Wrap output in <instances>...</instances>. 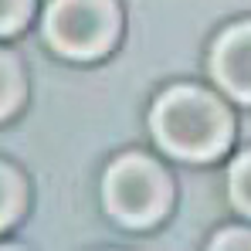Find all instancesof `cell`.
<instances>
[{
	"label": "cell",
	"mask_w": 251,
	"mask_h": 251,
	"mask_svg": "<svg viewBox=\"0 0 251 251\" xmlns=\"http://www.w3.org/2000/svg\"><path fill=\"white\" fill-rule=\"evenodd\" d=\"M150 129L176 160H214L227 150L234 123L217 95L194 85H173L153 102Z\"/></svg>",
	"instance_id": "1"
},
{
	"label": "cell",
	"mask_w": 251,
	"mask_h": 251,
	"mask_svg": "<svg viewBox=\"0 0 251 251\" xmlns=\"http://www.w3.org/2000/svg\"><path fill=\"white\" fill-rule=\"evenodd\" d=\"M173 187L170 176L143 153H126L112 160L102 180V201L105 210L126 227H150L170 207Z\"/></svg>",
	"instance_id": "2"
},
{
	"label": "cell",
	"mask_w": 251,
	"mask_h": 251,
	"mask_svg": "<svg viewBox=\"0 0 251 251\" xmlns=\"http://www.w3.org/2000/svg\"><path fill=\"white\" fill-rule=\"evenodd\" d=\"M119 38L116 0H51L44 10V41L58 54L88 61L105 54Z\"/></svg>",
	"instance_id": "3"
},
{
	"label": "cell",
	"mask_w": 251,
	"mask_h": 251,
	"mask_svg": "<svg viewBox=\"0 0 251 251\" xmlns=\"http://www.w3.org/2000/svg\"><path fill=\"white\" fill-rule=\"evenodd\" d=\"M210 78L231 99L251 102V21L231 24L210 48Z\"/></svg>",
	"instance_id": "4"
},
{
	"label": "cell",
	"mask_w": 251,
	"mask_h": 251,
	"mask_svg": "<svg viewBox=\"0 0 251 251\" xmlns=\"http://www.w3.org/2000/svg\"><path fill=\"white\" fill-rule=\"evenodd\" d=\"M0 82H3V119H10L24 102V72L10 51L0 54Z\"/></svg>",
	"instance_id": "5"
},
{
	"label": "cell",
	"mask_w": 251,
	"mask_h": 251,
	"mask_svg": "<svg viewBox=\"0 0 251 251\" xmlns=\"http://www.w3.org/2000/svg\"><path fill=\"white\" fill-rule=\"evenodd\" d=\"M227 194H231V204L251 217V150L241 153L227 170Z\"/></svg>",
	"instance_id": "6"
},
{
	"label": "cell",
	"mask_w": 251,
	"mask_h": 251,
	"mask_svg": "<svg viewBox=\"0 0 251 251\" xmlns=\"http://www.w3.org/2000/svg\"><path fill=\"white\" fill-rule=\"evenodd\" d=\"M0 183H3V210H0V227H10L21 214H24V194H27V187H24V176H17V170L3 167L0 173Z\"/></svg>",
	"instance_id": "7"
},
{
	"label": "cell",
	"mask_w": 251,
	"mask_h": 251,
	"mask_svg": "<svg viewBox=\"0 0 251 251\" xmlns=\"http://www.w3.org/2000/svg\"><path fill=\"white\" fill-rule=\"evenodd\" d=\"M31 17V0H3L0 7V34L10 38L17 34V27H24Z\"/></svg>",
	"instance_id": "8"
},
{
	"label": "cell",
	"mask_w": 251,
	"mask_h": 251,
	"mask_svg": "<svg viewBox=\"0 0 251 251\" xmlns=\"http://www.w3.org/2000/svg\"><path fill=\"white\" fill-rule=\"evenodd\" d=\"M210 248H251V231L248 227H224L221 234L210 238Z\"/></svg>",
	"instance_id": "9"
}]
</instances>
